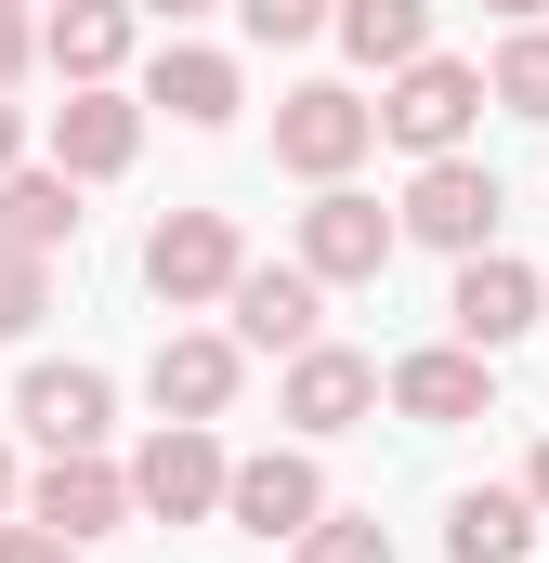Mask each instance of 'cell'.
I'll return each instance as SVG.
<instances>
[{
	"label": "cell",
	"instance_id": "cell-1",
	"mask_svg": "<svg viewBox=\"0 0 549 563\" xmlns=\"http://www.w3.org/2000/svg\"><path fill=\"white\" fill-rule=\"evenodd\" d=\"M484 106H497V79H484V66H458V53H418V66H393V92H380V132L406 144V157H458Z\"/></svg>",
	"mask_w": 549,
	"mask_h": 563
},
{
	"label": "cell",
	"instance_id": "cell-2",
	"mask_svg": "<svg viewBox=\"0 0 549 563\" xmlns=\"http://www.w3.org/2000/svg\"><path fill=\"white\" fill-rule=\"evenodd\" d=\"M249 276V250H236V210H157L144 223V288L170 301V314H197V301H236Z\"/></svg>",
	"mask_w": 549,
	"mask_h": 563
},
{
	"label": "cell",
	"instance_id": "cell-3",
	"mask_svg": "<svg viewBox=\"0 0 549 563\" xmlns=\"http://www.w3.org/2000/svg\"><path fill=\"white\" fill-rule=\"evenodd\" d=\"M223 485H236V459L210 445V420H157L132 459V498L157 511V525H210L223 511Z\"/></svg>",
	"mask_w": 549,
	"mask_h": 563
},
{
	"label": "cell",
	"instance_id": "cell-4",
	"mask_svg": "<svg viewBox=\"0 0 549 563\" xmlns=\"http://www.w3.org/2000/svg\"><path fill=\"white\" fill-rule=\"evenodd\" d=\"M367 144H380V106H367V92H340V79H301V92L274 106V157H288L301 184H340Z\"/></svg>",
	"mask_w": 549,
	"mask_h": 563
},
{
	"label": "cell",
	"instance_id": "cell-5",
	"mask_svg": "<svg viewBox=\"0 0 549 563\" xmlns=\"http://www.w3.org/2000/svg\"><path fill=\"white\" fill-rule=\"evenodd\" d=\"M393 236H406V223H393L380 197H354V184H314V210H301V263L327 288H380L393 276Z\"/></svg>",
	"mask_w": 549,
	"mask_h": 563
},
{
	"label": "cell",
	"instance_id": "cell-6",
	"mask_svg": "<svg viewBox=\"0 0 549 563\" xmlns=\"http://www.w3.org/2000/svg\"><path fill=\"white\" fill-rule=\"evenodd\" d=\"M26 511H40L53 538H79V551H92V538H119V525H132L144 498H132V472H119L105 445H66V459H40V485H26Z\"/></svg>",
	"mask_w": 549,
	"mask_h": 563
},
{
	"label": "cell",
	"instance_id": "cell-7",
	"mask_svg": "<svg viewBox=\"0 0 549 563\" xmlns=\"http://www.w3.org/2000/svg\"><path fill=\"white\" fill-rule=\"evenodd\" d=\"M223 525H236V538H314V525H327V472H314L301 445L236 459V485H223Z\"/></svg>",
	"mask_w": 549,
	"mask_h": 563
},
{
	"label": "cell",
	"instance_id": "cell-8",
	"mask_svg": "<svg viewBox=\"0 0 549 563\" xmlns=\"http://www.w3.org/2000/svg\"><path fill=\"white\" fill-rule=\"evenodd\" d=\"M393 380L367 367V354H340V341H314V354H288V394H274V420L301 432V445H327V432H354L367 407H380Z\"/></svg>",
	"mask_w": 549,
	"mask_h": 563
},
{
	"label": "cell",
	"instance_id": "cell-9",
	"mask_svg": "<svg viewBox=\"0 0 549 563\" xmlns=\"http://www.w3.org/2000/svg\"><path fill=\"white\" fill-rule=\"evenodd\" d=\"M236 380H249V341H223V328H170V341H157V367H144L157 420H223V407H236Z\"/></svg>",
	"mask_w": 549,
	"mask_h": 563
},
{
	"label": "cell",
	"instance_id": "cell-10",
	"mask_svg": "<svg viewBox=\"0 0 549 563\" xmlns=\"http://www.w3.org/2000/svg\"><path fill=\"white\" fill-rule=\"evenodd\" d=\"M223 314H236L249 354H314V328H327V276H314V263H249Z\"/></svg>",
	"mask_w": 549,
	"mask_h": 563
},
{
	"label": "cell",
	"instance_id": "cell-11",
	"mask_svg": "<svg viewBox=\"0 0 549 563\" xmlns=\"http://www.w3.org/2000/svg\"><path fill=\"white\" fill-rule=\"evenodd\" d=\"M497 210H511V197H497V170H471V157H418L406 236H432V250H458V263H471V250L497 236Z\"/></svg>",
	"mask_w": 549,
	"mask_h": 563
},
{
	"label": "cell",
	"instance_id": "cell-12",
	"mask_svg": "<svg viewBox=\"0 0 549 563\" xmlns=\"http://www.w3.org/2000/svg\"><path fill=\"white\" fill-rule=\"evenodd\" d=\"M144 157V106L119 79H92V92H66L53 106V170H79V184H105V170H132Z\"/></svg>",
	"mask_w": 549,
	"mask_h": 563
},
{
	"label": "cell",
	"instance_id": "cell-13",
	"mask_svg": "<svg viewBox=\"0 0 549 563\" xmlns=\"http://www.w3.org/2000/svg\"><path fill=\"white\" fill-rule=\"evenodd\" d=\"M445 314H458V341H471V354H511V341L537 328V263H511V250H471Z\"/></svg>",
	"mask_w": 549,
	"mask_h": 563
},
{
	"label": "cell",
	"instance_id": "cell-14",
	"mask_svg": "<svg viewBox=\"0 0 549 563\" xmlns=\"http://www.w3.org/2000/svg\"><path fill=\"white\" fill-rule=\"evenodd\" d=\"M132 13H144V0H53V26H40V66H53L66 92L119 79V66H132Z\"/></svg>",
	"mask_w": 549,
	"mask_h": 563
},
{
	"label": "cell",
	"instance_id": "cell-15",
	"mask_svg": "<svg viewBox=\"0 0 549 563\" xmlns=\"http://www.w3.org/2000/svg\"><path fill=\"white\" fill-rule=\"evenodd\" d=\"M105 407H119L105 367H26V394H13V420L40 432L53 459H66V445H105Z\"/></svg>",
	"mask_w": 549,
	"mask_h": 563
},
{
	"label": "cell",
	"instance_id": "cell-16",
	"mask_svg": "<svg viewBox=\"0 0 549 563\" xmlns=\"http://www.w3.org/2000/svg\"><path fill=\"white\" fill-rule=\"evenodd\" d=\"M393 407H406L418 432L484 420V354H471V341H445V354H406V367H393Z\"/></svg>",
	"mask_w": 549,
	"mask_h": 563
},
{
	"label": "cell",
	"instance_id": "cell-17",
	"mask_svg": "<svg viewBox=\"0 0 549 563\" xmlns=\"http://www.w3.org/2000/svg\"><path fill=\"white\" fill-rule=\"evenodd\" d=\"M144 106H170L183 132H223V119H236V53H197V40H170V53L144 66Z\"/></svg>",
	"mask_w": 549,
	"mask_h": 563
},
{
	"label": "cell",
	"instance_id": "cell-18",
	"mask_svg": "<svg viewBox=\"0 0 549 563\" xmlns=\"http://www.w3.org/2000/svg\"><path fill=\"white\" fill-rule=\"evenodd\" d=\"M0 236L13 250H79V170H0Z\"/></svg>",
	"mask_w": 549,
	"mask_h": 563
},
{
	"label": "cell",
	"instance_id": "cell-19",
	"mask_svg": "<svg viewBox=\"0 0 549 563\" xmlns=\"http://www.w3.org/2000/svg\"><path fill=\"white\" fill-rule=\"evenodd\" d=\"M524 538H537V498L524 485H471L445 511V563H524Z\"/></svg>",
	"mask_w": 549,
	"mask_h": 563
},
{
	"label": "cell",
	"instance_id": "cell-20",
	"mask_svg": "<svg viewBox=\"0 0 549 563\" xmlns=\"http://www.w3.org/2000/svg\"><path fill=\"white\" fill-rule=\"evenodd\" d=\"M340 53L354 66H418L432 53V0H340Z\"/></svg>",
	"mask_w": 549,
	"mask_h": 563
},
{
	"label": "cell",
	"instance_id": "cell-21",
	"mask_svg": "<svg viewBox=\"0 0 549 563\" xmlns=\"http://www.w3.org/2000/svg\"><path fill=\"white\" fill-rule=\"evenodd\" d=\"M40 314H53V263H40V250H13V236H0V341H26V328H40Z\"/></svg>",
	"mask_w": 549,
	"mask_h": 563
},
{
	"label": "cell",
	"instance_id": "cell-22",
	"mask_svg": "<svg viewBox=\"0 0 549 563\" xmlns=\"http://www.w3.org/2000/svg\"><path fill=\"white\" fill-rule=\"evenodd\" d=\"M288 551H301V563H393V525H380V511H327V525L288 538Z\"/></svg>",
	"mask_w": 549,
	"mask_h": 563
},
{
	"label": "cell",
	"instance_id": "cell-23",
	"mask_svg": "<svg viewBox=\"0 0 549 563\" xmlns=\"http://www.w3.org/2000/svg\"><path fill=\"white\" fill-rule=\"evenodd\" d=\"M497 106H511V119H549V26L497 40Z\"/></svg>",
	"mask_w": 549,
	"mask_h": 563
},
{
	"label": "cell",
	"instance_id": "cell-24",
	"mask_svg": "<svg viewBox=\"0 0 549 563\" xmlns=\"http://www.w3.org/2000/svg\"><path fill=\"white\" fill-rule=\"evenodd\" d=\"M236 26H249L262 53H288V40H314V26H340V0H236Z\"/></svg>",
	"mask_w": 549,
	"mask_h": 563
},
{
	"label": "cell",
	"instance_id": "cell-25",
	"mask_svg": "<svg viewBox=\"0 0 549 563\" xmlns=\"http://www.w3.org/2000/svg\"><path fill=\"white\" fill-rule=\"evenodd\" d=\"M0 563H79V538H53V525L26 511V525H0Z\"/></svg>",
	"mask_w": 549,
	"mask_h": 563
},
{
	"label": "cell",
	"instance_id": "cell-26",
	"mask_svg": "<svg viewBox=\"0 0 549 563\" xmlns=\"http://www.w3.org/2000/svg\"><path fill=\"white\" fill-rule=\"evenodd\" d=\"M26 66H40V26H26V13H13V0H0V92H13V79H26Z\"/></svg>",
	"mask_w": 549,
	"mask_h": 563
},
{
	"label": "cell",
	"instance_id": "cell-27",
	"mask_svg": "<svg viewBox=\"0 0 549 563\" xmlns=\"http://www.w3.org/2000/svg\"><path fill=\"white\" fill-rule=\"evenodd\" d=\"M0 170H26V119H13V92H0Z\"/></svg>",
	"mask_w": 549,
	"mask_h": 563
},
{
	"label": "cell",
	"instance_id": "cell-28",
	"mask_svg": "<svg viewBox=\"0 0 549 563\" xmlns=\"http://www.w3.org/2000/svg\"><path fill=\"white\" fill-rule=\"evenodd\" d=\"M144 13H157V26H197V13H210V0H144Z\"/></svg>",
	"mask_w": 549,
	"mask_h": 563
},
{
	"label": "cell",
	"instance_id": "cell-29",
	"mask_svg": "<svg viewBox=\"0 0 549 563\" xmlns=\"http://www.w3.org/2000/svg\"><path fill=\"white\" fill-rule=\"evenodd\" d=\"M524 498H537V511H549V445H537V459H524Z\"/></svg>",
	"mask_w": 549,
	"mask_h": 563
},
{
	"label": "cell",
	"instance_id": "cell-30",
	"mask_svg": "<svg viewBox=\"0 0 549 563\" xmlns=\"http://www.w3.org/2000/svg\"><path fill=\"white\" fill-rule=\"evenodd\" d=\"M484 13H511V26H524V13H549V0H484Z\"/></svg>",
	"mask_w": 549,
	"mask_h": 563
},
{
	"label": "cell",
	"instance_id": "cell-31",
	"mask_svg": "<svg viewBox=\"0 0 549 563\" xmlns=\"http://www.w3.org/2000/svg\"><path fill=\"white\" fill-rule=\"evenodd\" d=\"M0 511H13V445H0Z\"/></svg>",
	"mask_w": 549,
	"mask_h": 563
}]
</instances>
